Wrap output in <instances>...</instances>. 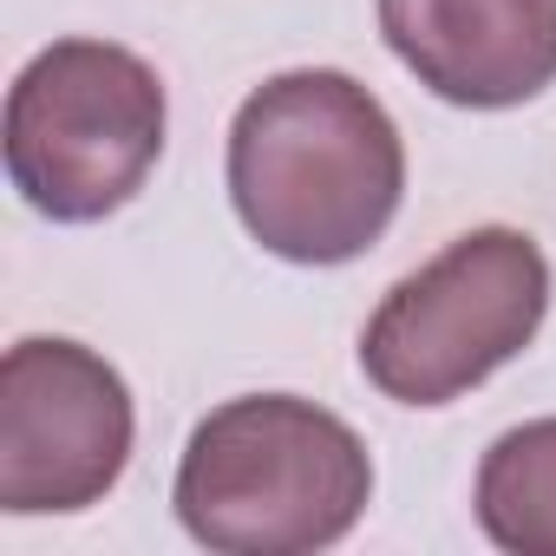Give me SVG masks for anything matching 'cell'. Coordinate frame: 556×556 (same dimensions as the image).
<instances>
[{
  "label": "cell",
  "instance_id": "cell-4",
  "mask_svg": "<svg viewBox=\"0 0 556 556\" xmlns=\"http://www.w3.org/2000/svg\"><path fill=\"white\" fill-rule=\"evenodd\" d=\"M549 315V262L523 229H471L387 289L361 334V374L400 406H452L517 361Z\"/></svg>",
  "mask_w": 556,
  "mask_h": 556
},
{
  "label": "cell",
  "instance_id": "cell-1",
  "mask_svg": "<svg viewBox=\"0 0 556 556\" xmlns=\"http://www.w3.org/2000/svg\"><path fill=\"white\" fill-rule=\"evenodd\" d=\"M406 190V144L387 105L328 66L282 73L229 125V197L242 229L282 262L334 268L367 255Z\"/></svg>",
  "mask_w": 556,
  "mask_h": 556
},
{
  "label": "cell",
  "instance_id": "cell-7",
  "mask_svg": "<svg viewBox=\"0 0 556 556\" xmlns=\"http://www.w3.org/2000/svg\"><path fill=\"white\" fill-rule=\"evenodd\" d=\"M478 523L510 556H556V419H530L484 452Z\"/></svg>",
  "mask_w": 556,
  "mask_h": 556
},
{
  "label": "cell",
  "instance_id": "cell-3",
  "mask_svg": "<svg viewBox=\"0 0 556 556\" xmlns=\"http://www.w3.org/2000/svg\"><path fill=\"white\" fill-rule=\"evenodd\" d=\"M164 151V86L112 40H53L8 92V177L53 223L125 210Z\"/></svg>",
  "mask_w": 556,
  "mask_h": 556
},
{
  "label": "cell",
  "instance_id": "cell-6",
  "mask_svg": "<svg viewBox=\"0 0 556 556\" xmlns=\"http://www.w3.org/2000/svg\"><path fill=\"white\" fill-rule=\"evenodd\" d=\"M400 66L445 105L504 112L556 79V0H380Z\"/></svg>",
  "mask_w": 556,
  "mask_h": 556
},
{
  "label": "cell",
  "instance_id": "cell-5",
  "mask_svg": "<svg viewBox=\"0 0 556 556\" xmlns=\"http://www.w3.org/2000/svg\"><path fill=\"white\" fill-rule=\"evenodd\" d=\"M131 458V393L79 341H21L0 361V510L99 504Z\"/></svg>",
  "mask_w": 556,
  "mask_h": 556
},
{
  "label": "cell",
  "instance_id": "cell-2",
  "mask_svg": "<svg viewBox=\"0 0 556 556\" xmlns=\"http://www.w3.org/2000/svg\"><path fill=\"white\" fill-rule=\"evenodd\" d=\"M374 497V458L348 419L295 393L216 406L177 465V517L223 556H308L341 543Z\"/></svg>",
  "mask_w": 556,
  "mask_h": 556
}]
</instances>
